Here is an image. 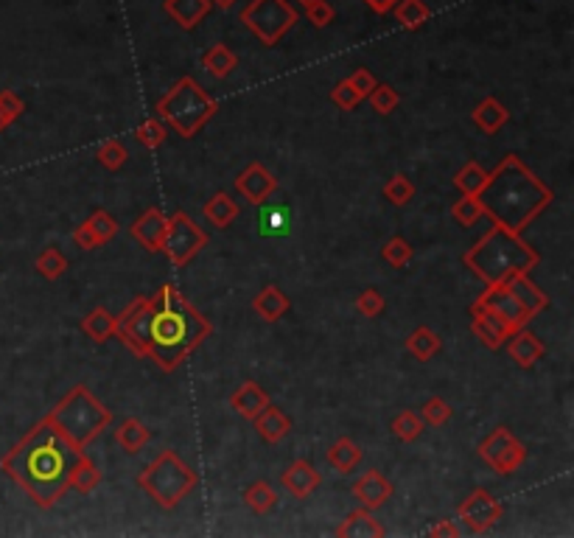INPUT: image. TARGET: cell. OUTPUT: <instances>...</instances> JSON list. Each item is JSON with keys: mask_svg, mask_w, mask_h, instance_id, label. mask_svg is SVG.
I'll return each mask as SVG.
<instances>
[{"mask_svg": "<svg viewBox=\"0 0 574 538\" xmlns=\"http://www.w3.org/2000/svg\"><path fill=\"white\" fill-rule=\"evenodd\" d=\"M323 482V474L308 463V460H295V463L280 474V488L292 494L295 499L311 497Z\"/></svg>", "mask_w": 574, "mask_h": 538, "instance_id": "obj_17", "label": "cell"}, {"mask_svg": "<svg viewBox=\"0 0 574 538\" xmlns=\"http://www.w3.org/2000/svg\"><path fill=\"white\" fill-rule=\"evenodd\" d=\"M426 535H432V538H457V535H460V527H457L451 519H442L440 524L429 527Z\"/></svg>", "mask_w": 574, "mask_h": 538, "instance_id": "obj_52", "label": "cell"}, {"mask_svg": "<svg viewBox=\"0 0 574 538\" xmlns=\"http://www.w3.org/2000/svg\"><path fill=\"white\" fill-rule=\"evenodd\" d=\"M300 4H305V6H308V4H314V0H300Z\"/></svg>", "mask_w": 574, "mask_h": 538, "instance_id": "obj_55", "label": "cell"}, {"mask_svg": "<svg viewBox=\"0 0 574 538\" xmlns=\"http://www.w3.org/2000/svg\"><path fill=\"white\" fill-rule=\"evenodd\" d=\"M479 460L485 466H490L496 474H515L527 460V446L521 443L507 426H496L487 438L479 443Z\"/></svg>", "mask_w": 574, "mask_h": 538, "instance_id": "obj_10", "label": "cell"}, {"mask_svg": "<svg viewBox=\"0 0 574 538\" xmlns=\"http://www.w3.org/2000/svg\"><path fill=\"white\" fill-rule=\"evenodd\" d=\"M289 305H292V300H289V295H286L280 287H275V284H267L264 289H260L255 297H252V312L264 320V323H278V320H283V315L289 312Z\"/></svg>", "mask_w": 574, "mask_h": 538, "instance_id": "obj_23", "label": "cell"}, {"mask_svg": "<svg viewBox=\"0 0 574 538\" xmlns=\"http://www.w3.org/2000/svg\"><path fill=\"white\" fill-rule=\"evenodd\" d=\"M462 261L482 284H505L513 275H530L541 264V252L521 233L490 224L487 233L462 255Z\"/></svg>", "mask_w": 574, "mask_h": 538, "instance_id": "obj_4", "label": "cell"}, {"mask_svg": "<svg viewBox=\"0 0 574 538\" xmlns=\"http://www.w3.org/2000/svg\"><path fill=\"white\" fill-rule=\"evenodd\" d=\"M292 227L289 208H269L258 216V233L260 236H286Z\"/></svg>", "mask_w": 574, "mask_h": 538, "instance_id": "obj_39", "label": "cell"}, {"mask_svg": "<svg viewBox=\"0 0 574 538\" xmlns=\"http://www.w3.org/2000/svg\"><path fill=\"white\" fill-rule=\"evenodd\" d=\"M482 216H485V211H482L479 196H468V194H462V196L451 205V219H454L457 224H462V227L477 224Z\"/></svg>", "mask_w": 574, "mask_h": 538, "instance_id": "obj_42", "label": "cell"}, {"mask_svg": "<svg viewBox=\"0 0 574 538\" xmlns=\"http://www.w3.org/2000/svg\"><path fill=\"white\" fill-rule=\"evenodd\" d=\"M236 191L250 202V205H264L275 191H278V179L275 174L260 166V163H250L239 177H236Z\"/></svg>", "mask_w": 574, "mask_h": 538, "instance_id": "obj_15", "label": "cell"}, {"mask_svg": "<svg viewBox=\"0 0 574 538\" xmlns=\"http://www.w3.org/2000/svg\"><path fill=\"white\" fill-rule=\"evenodd\" d=\"M393 494H396V485L376 469L368 471V474H361L353 482V497L361 502V507H368V510H378L381 505L389 502V497H393Z\"/></svg>", "mask_w": 574, "mask_h": 538, "instance_id": "obj_18", "label": "cell"}, {"mask_svg": "<svg viewBox=\"0 0 574 538\" xmlns=\"http://www.w3.org/2000/svg\"><path fill=\"white\" fill-rule=\"evenodd\" d=\"M23 113H25V101L14 90H0V132H6Z\"/></svg>", "mask_w": 574, "mask_h": 538, "instance_id": "obj_47", "label": "cell"}, {"mask_svg": "<svg viewBox=\"0 0 574 538\" xmlns=\"http://www.w3.org/2000/svg\"><path fill=\"white\" fill-rule=\"evenodd\" d=\"M154 113H158V118L166 126H171L179 138L191 141L205 130V123L219 113V105L211 98V93H205V87L194 76H182V79L171 85V90H166L158 98Z\"/></svg>", "mask_w": 574, "mask_h": 538, "instance_id": "obj_5", "label": "cell"}, {"mask_svg": "<svg viewBox=\"0 0 574 538\" xmlns=\"http://www.w3.org/2000/svg\"><path fill=\"white\" fill-rule=\"evenodd\" d=\"M241 23L260 45L275 48L297 25V12L286 0H252L241 12Z\"/></svg>", "mask_w": 574, "mask_h": 538, "instance_id": "obj_8", "label": "cell"}, {"mask_svg": "<svg viewBox=\"0 0 574 538\" xmlns=\"http://www.w3.org/2000/svg\"><path fill=\"white\" fill-rule=\"evenodd\" d=\"M477 305H482V309L493 312L496 317L507 320L513 328H527L533 315L515 300V295L507 289V284H485V292L474 300Z\"/></svg>", "mask_w": 574, "mask_h": 538, "instance_id": "obj_12", "label": "cell"}, {"mask_svg": "<svg viewBox=\"0 0 574 538\" xmlns=\"http://www.w3.org/2000/svg\"><path fill=\"white\" fill-rule=\"evenodd\" d=\"M82 454L85 451L76 449L54 424L42 418L4 454L0 471L20 485L37 507L48 510L70 491L68 477Z\"/></svg>", "mask_w": 574, "mask_h": 538, "instance_id": "obj_1", "label": "cell"}, {"mask_svg": "<svg viewBox=\"0 0 574 538\" xmlns=\"http://www.w3.org/2000/svg\"><path fill=\"white\" fill-rule=\"evenodd\" d=\"M82 331L93 340V342H107L115 337V317L104 309V305H98V309H93L85 320H82Z\"/></svg>", "mask_w": 574, "mask_h": 538, "instance_id": "obj_35", "label": "cell"}, {"mask_svg": "<svg viewBox=\"0 0 574 538\" xmlns=\"http://www.w3.org/2000/svg\"><path fill=\"white\" fill-rule=\"evenodd\" d=\"M364 4H368L376 14H389V12H393V6L398 4V0H364Z\"/></svg>", "mask_w": 574, "mask_h": 538, "instance_id": "obj_53", "label": "cell"}, {"mask_svg": "<svg viewBox=\"0 0 574 538\" xmlns=\"http://www.w3.org/2000/svg\"><path fill=\"white\" fill-rule=\"evenodd\" d=\"M331 101L339 107V110H345V113H351V110H356L359 105H361V96L351 87V82L348 79H342L339 85H333V90H331Z\"/></svg>", "mask_w": 574, "mask_h": 538, "instance_id": "obj_49", "label": "cell"}, {"mask_svg": "<svg viewBox=\"0 0 574 538\" xmlns=\"http://www.w3.org/2000/svg\"><path fill=\"white\" fill-rule=\"evenodd\" d=\"M479 202L493 224H502L513 233H524L552 205V188L541 183V177H535L518 155H505L499 166L487 171Z\"/></svg>", "mask_w": 574, "mask_h": 538, "instance_id": "obj_3", "label": "cell"}, {"mask_svg": "<svg viewBox=\"0 0 574 538\" xmlns=\"http://www.w3.org/2000/svg\"><path fill=\"white\" fill-rule=\"evenodd\" d=\"M364 451L359 449V443H353L351 438H339L328 451H325V463L339 471V474H351L356 471V466L361 463Z\"/></svg>", "mask_w": 574, "mask_h": 538, "instance_id": "obj_28", "label": "cell"}, {"mask_svg": "<svg viewBox=\"0 0 574 538\" xmlns=\"http://www.w3.org/2000/svg\"><path fill=\"white\" fill-rule=\"evenodd\" d=\"M118 222L107 211H93L79 227L73 230V244L79 250H98L101 244H107L118 236Z\"/></svg>", "mask_w": 574, "mask_h": 538, "instance_id": "obj_13", "label": "cell"}, {"mask_svg": "<svg viewBox=\"0 0 574 538\" xmlns=\"http://www.w3.org/2000/svg\"><path fill=\"white\" fill-rule=\"evenodd\" d=\"M487 183V171L479 166V163H465L457 174H454V188L460 194H468V196H479V191L485 188Z\"/></svg>", "mask_w": 574, "mask_h": 538, "instance_id": "obj_36", "label": "cell"}, {"mask_svg": "<svg viewBox=\"0 0 574 538\" xmlns=\"http://www.w3.org/2000/svg\"><path fill=\"white\" fill-rule=\"evenodd\" d=\"M507 284V289L515 295V300L524 305V309L535 317V315H541L546 305H550V297H546L533 280H530V275H513L510 280H505Z\"/></svg>", "mask_w": 574, "mask_h": 538, "instance_id": "obj_27", "label": "cell"}, {"mask_svg": "<svg viewBox=\"0 0 574 538\" xmlns=\"http://www.w3.org/2000/svg\"><path fill=\"white\" fill-rule=\"evenodd\" d=\"M151 438V432L146 429V424L141 418H123L115 429V443L126 451V454H138Z\"/></svg>", "mask_w": 574, "mask_h": 538, "instance_id": "obj_30", "label": "cell"}, {"mask_svg": "<svg viewBox=\"0 0 574 538\" xmlns=\"http://www.w3.org/2000/svg\"><path fill=\"white\" fill-rule=\"evenodd\" d=\"M305 17H308L311 25H314V29H328V25L336 20V12H333V6L328 4V0H314V4L305 6Z\"/></svg>", "mask_w": 574, "mask_h": 538, "instance_id": "obj_50", "label": "cell"}, {"mask_svg": "<svg viewBox=\"0 0 574 538\" xmlns=\"http://www.w3.org/2000/svg\"><path fill=\"white\" fill-rule=\"evenodd\" d=\"M202 214H205V219L211 222L214 227L224 230V227H230L232 222L239 219V214H241V205H239L236 199H232L230 194H224V191H216L211 199L205 202Z\"/></svg>", "mask_w": 574, "mask_h": 538, "instance_id": "obj_26", "label": "cell"}, {"mask_svg": "<svg viewBox=\"0 0 574 538\" xmlns=\"http://www.w3.org/2000/svg\"><path fill=\"white\" fill-rule=\"evenodd\" d=\"M424 426L426 424L421 421V415L412 413V409H404V413H398L393 418V424H389V432H393L396 438L404 441V443H415L424 434Z\"/></svg>", "mask_w": 574, "mask_h": 538, "instance_id": "obj_37", "label": "cell"}, {"mask_svg": "<svg viewBox=\"0 0 574 538\" xmlns=\"http://www.w3.org/2000/svg\"><path fill=\"white\" fill-rule=\"evenodd\" d=\"M406 351L417 359V362H432V359L442 351V342L429 325H417L406 337Z\"/></svg>", "mask_w": 574, "mask_h": 538, "instance_id": "obj_31", "label": "cell"}, {"mask_svg": "<svg viewBox=\"0 0 574 538\" xmlns=\"http://www.w3.org/2000/svg\"><path fill=\"white\" fill-rule=\"evenodd\" d=\"M135 138L143 149H160L169 138V130H166V123L160 118H146L138 123V130H135Z\"/></svg>", "mask_w": 574, "mask_h": 538, "instance_id": "obj_41", "label": "cell"}, {"mask_svg": "<svg viewBox=\"0 0 574 538\" xmlns=\"http://www.w3.org/2000/svg\"><path fill=\"white\" fill-rule=\"evenodd\" d=\"M393 12H396V20L401 23V29H406V32L424 29V25L432 20V9H429V4H424V0H398Z\"/></svg>", "mask_w": 574, "mask_h": 538, "instance_id": "obj_34", "label": "cell"}, {"mask_svg": "<svg viewBox=\"0 0 574 538\" xmlns=\"http://www.w3.org/2000/svg\"><path fill=\"white\" fill-rule=\"evenodd\" d=\"M507 353H510V359L518 365V368H533V365H538L541 359H543V353H546V348H543V342L533 334V331H527V328H518V331H513V334L507 337Z\"/></svg>", "mask_w": 574, "mask_h": 538, "instance_id": "obj_19", "label": "cell"}, {"mask_svg": "<svg viewBox=\"0 0 574 538\" xmlns=\"http://www.w3.org/2000/svg\"><path fill=\"white\" fill-rule=\"evenodd\" d=\"M471 331H474V337H477L487 351H499V348H505L507 337L513 334V331H518V328H513V325H510L507 320H502V317H496L493 312L482 309V305L471 303Z\"/></svg>", "mask_w": 574, "mask_h": 538, "instance_id": "obj_14", "label": "cell"}, {"mask_svg": "<svg viewBox=\"0 0 574 538\" xmlns=\"http://www.w3.org/2000/svg\"><path fill=\"white\" fill-rule=\"evenodd\" d=\"M101 485V471L98 466L93 463V460L87 454H82L79 460L73 463L70 469V477H68V488L79 491V494H93L96 488Z\"/></svg>", "mask_w": 574, "mask_h": 538, "instance_id": "obj_33", "label": "cell"}, {"mask_svg": "<svg viewBox=\"0 0 574 538\" xmlns=\"http://www.w3.org/2000/svg\"><path fill=\"white\" fill-rule=\"evenodd\" d=\"M415 196V186H412V179L406 174H393L384 183V199L387 202H393L398 205V208H404V205H409Z\"/></svg>", "mask_w": 574, "mask_h": 538, "instance_id": "obj_45", "label": "cell"}, {"mask_svg": "<svg viewBox=\"0 0 574 538\" xmlns=\"http://www.w3.org/2000/svg\"><path fill=\"white\" fill-rule=\"evenodd\" d=\"M214 6H219V9H230L232 4H236V0H211Z\"/></svg>", "mask_w": 574, "mask_h": 538, "instance_id": "obj_54", "label": "cell"}, {"mask_svg": "<svg viewBox=\"0 0 574 538\" xmlns=\"http://www.w3.org/2000/svg\"><path fill=\"white\" fill-rule=\"evenodd\" d=\"M199 485L196 471L177 451L163 449L151 463L138 474V488L149 494L166 510H174Z\"/></svg>", "mask_w": 574, "mask_h": 538, "instance_id": "obj_7", "label": "cell"}, {"mask_svg": "<svg viewBox=\"0 0 574 538\" xmlns=\"http://www.w3.org/2000/svg\"><path fill=\"white\" fill-rule=\"evenodd\" d=\"M244 505L252 510L255 516H267V514H272L275 505H278V491L272 488L267 479H255L244 488Z\"/></svg>", "mask_w": 574, "mask_h": 538, "instance_id": "obj_32", "label": "cell"}, {"mask_svg": "<svg viewBox=\"0 0 574 538\" xmlns=\"http://www.w3.org/2000/svg\"><path fill=\"white\" fill-rule=\"evenodd\" d=\"M451 418H454V406H451L446 398H440V396L429 398V401L421 406V421H424L426 426L440 429V426H446Z\"/></svg>", "mask_w": 574, "mask_h": 538, "instance_id": "obj_43", "label": "cell"}, {"mask_svg": "<svg viewBox=\"0 0 574 538\" xmlns=\"http://www.w3.org/2000/svg\"><path fill=\"white\" fill-rule=\"evenodd\" d=\"M202 68L211 73L214 79H227V76L239 68V57L232 54L224 42H216L202 54Z\"/></svg>", "mask_w": 574, "mask_h": 538, "instance_id": "obj_29", "label": "cell"}, {"mask_svg": "<svg viewBox=\"0 0 574 538\" xmlns=\"http://www.w3.org/2000/svg\"><path fill=\"white\" fill-rule=\"evenodd\" d=\"M96 160H98V166H101V169H107V171H118V169H123V166H126L129 151H126V146H123L118 138H113V141H107V143H101V146H98Z\"/></svg>", "mask_w": 574, "mask_h": 538, "instance_id": "obj_44", "label": "cell"}, {"mask_svg": "<svg viewBox=\"0 0 574 538\" xmlns=\"http://www.w3.org/2000/svg\"><path fill=\"white\" fill-rule=\"evenodd\" d=\"M267 404H272V401H269V393H267L264 388H260L258 381H244L241 388L230 396L232 413H239V415L247 418V421H252Z\"/></svg>", "mask_w": 574, "mask_h": 538, "instance_id": "obj_24", "label": "cell"}, {"mask_svg": "<svg viewBox=\"0 0 574 538\" xmlns=\"http://www.w3.org/2000/svg\"><path fill=\"white\" fill-rule=\"evenodd\" d=\"M381 259L393 269H404L415 259V250L404 236H393V239H387V244L381 247Z\"/></svg>", "mask_w": 574, "mask_h": 538, "instance_id": "obj_40", "label": "cell"}, {"mask_svg": "<svg viewBox=\"0 0 574 538\" xmlns=\"http://www.w3.org/2000/svg\"><path fill=\"white\" fill-rule=\"evenodd\" d=\"M348 82H351V87H353V90L361 96V101L368 98V96L373 93V87L378 85V82H376V76H373L368 68H359V70H353V73L348 76Z\"/></svg>", "mask_w": 574, "mask_h": 538, "instance_id": "obj_51", "label": "cell"}, {"mask_svg": "<svg viewBox=\"0 0 574 538\" xmlns=\"http://www.w3.org/2000/svg\"><path fill=\"white\" fill-rule=\"evenodd\" d=\"M252 424H255V432H258V438L264 441V443H280L286 434L292 432V418L283 413L280 406H275V404H267L264 409H260V413L252 418Z\"/></svg>", "mask_w": 574, "mask_h": 538, "instance_id": "obj_20", "label": "cell"}, {"mask_svg": "<svg viewBox=\"0 0 574 538\" xmlns=\"http://www.w3.org/2000/svg\"><path fill=\"white\" fill-rule=\"evenodd\" d=\"M45 418L54 424L79 451H85L98 434L113 424V413L85 388V384H76L57 406H50V413Z\"/></svg>", "mask_w": 574, "mask_h": 538, "instance_id": "obj_6", "label": "cell"}, {"mask_svg": "<svg viewBox=\"0 0 574 538\" xmlns=\"http://www.w3.org/2000/svg\"><path fill=\"white\" fill-rule=\"evenodd\" d=\"M214 334V325L196 312L174 284H163L149 295L146 315V345L149 359L158 362L160 370L171 373Z\"/></svg>", "mask_w": 574, "mask_h": 538, "instance_id": "obj_2", "label": "cell"}, {"mask_svg": "<svg viewBox=\"0 0 574 538\" xmlns=\"http://www.w3.org/2000/svg\"><path fill=\"white\" fill-rule=\"evenodd\" d=\"M205 247H207L205 230L186 211H177L169 219L166 239H163V247H160V252H166L171 267H188Z\"/></svg>", "mask_w": 574, "mask_h": 538, "instance_id": "obj_9", "label": "cell"}, {"mask_svg": "<svg viewBox=\"0 0 574 538\" xmlns=\"http://www.w3.org/2000/svg\"><path fill=\"white\" fill-rule=\"evenodd\" d=\"M166 227H169V216H166L160 208H149V211H143V214L132 222V227H129V233H132V239H135L143 250H149V252H160L163 239H166Z\"/></svg>", "mask_w": 574, "mask_h": 538, "instance_id": "obj_16", "label": "cell"}, {"mask_svg": "<svg viewBox=\"0 0 574 538\" xmlns=\"http://www.w3.org/2000/svg\"><path fill=\"white\" fill-rule=\"evenodd\" d=\"M384 309H387V300L378 289H364L356 297V312L364 315V317H381Z\"/></svg>", "mask_w": 574, "mask_h": 538, "instance_id": "obj_48", "label": "cell"}, {"mask_svg": "<svg viewBox=\"0 0 574 538\" xmlns=\"http://www.w3.org/2000/svg\"><path fill=\"white\" fill-rule=\"evenodd\" d=\"M34 267H37V272H40L45 280H59V278L68 272V259L62 255L59 247H45V250L37 255Z\"/></svg>", "mask_w": 574, "mask_h": 538, "instance_id": "obj_38", "label": "cell"}, {"mask_svg": "<svg viewBox=\"0 0 574 538\" xmlns=\"http://www.w3.org/2000/svg\"><path fill=\"white\" fill-rule=\"evenodd\" d=\"M368 101H370L373 113H378V115H393L396 107L401 105V96H398V90H396L393 85H376L373 93L368 96Z\"/></svg>", "mask_w": 574, "mask_h": 538, "instance_id": "obj_46", "label": "cell"}, {"mask_svg": "<svg viewBox=\"0 0 574 538\" xmlns=\"http://www.w3.org/2000/svg\"><path fill=\"white\" fill-rule=\"evenodd\" d=\"M214 4L211 0H166L163 4V12L179 25V29H196V25L211 14Z\"/></svg>", "mask_w": 574, "mask_h": 538, "instance_id": "obj_21", "label": "cell"}, {"mask_svg": "<svg viewBox=\"0 0 574 538\" xmlns=\"http://www.w3.org/2000/svg\"><path fill=\"white\" fill-rule=\"evenodd\" d=\"M502 516H505V505L485 488H474L471 497H465V502L460 505V519L468 524L471 533L493 530L502 522Z\"/></svg>", "mask_w": 574, "mask_h": 538, "instance_id": "obj_11", "label": "cell"}, {"mask_svg": "<svg viewBox=\"0 0 574 538\" xmlns=\"http://www.w3.org/2000/svg\"><path fill=\"white\" fill-rule=\"evenodd\" d=\"M471 118H474V123H477V130H479V132H485V135H496V132H499L502 126L510 121V110L502 105L499 98L487 96V98H482L479 105L474 107Z\"/></svg>", "mask_w": 574, "mask_h": 538, "instance_id": "obj_25", "label": "cell"}, {"mask_svg": "<svg viewBox=\"0 0 574 538\" xmlns=\"http://www.w3.org/2000/svg\"><path fill=\"white\" fill-rule=\"evenodd\" d=\"M336 535L339 538H384L387 530L378 524V519H373V510L359 507V510H351V514L339 522Z\"/></svg>", "mask_w": 574, "mask_h": 538, "instance_id": "obj_22", "label": "cell"}]
</instances>
